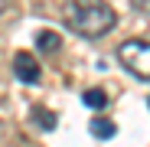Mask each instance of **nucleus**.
<instances>
[{"label":"nucleus","mask_w":150,"mask_h":147,"mask_svg":"<svg viewBox=\"0 0 150 147\" xmlns=\"http://www.w3.org/2000/svg\"><path fill=\"white\" fill-rule=\"evenodd\" d=\"M62 20L72 33H79L85 39H101L117 26V13L108 0H65Z\"/></svg>","instance_id":"nucleus-1"},{"label":"nucleus","mask_w":150,"mask_h":147,"mask_svg":"<svg viewBox=\"0 0 150 147\" xmlns=\"http://www.w3.org/2000/svg\"><path fill=\"white\" fill-rule=\"evenodd\" d=\"M117 59L131 75H137L140 82H150V43L147 39H124L117 46Z\"/></svg>","instance_id":"nucleus-2"},{"label":"nucleus","mask_w":150,"mask_h":147,"mask_svg":"<svg viewBox=\"0 0 150 147\" xmlns=\"http://www.w3.org/2000/svg\"><path fill=\"white\" fill-rule=\"evenodd\" d=\"M13 72H16V79L26 82V85H36L39 75H42V69H39L36 56H33V53H23V49L13 56Z\"/></svg>","instance_id":"nucleus-3"},{"label":"nucleus","mask_w":150,"mask_h":147,"mask_svg":"<svg viewBox=\"0 0 150 147\" xmlns=\"http://www.w3.org/2000/svg\"><path fill=\"white\" fill-rule=\"evenodd\" d=\"M36 46L42 49V53H59L62 39H59V33H52V30H39V33H36Z\"/></svg>","instance_id":"nucleus-4"},{"label":"nucleus","mask_w":150,"mask_h":147,"mask_svg":"<svg viewBox=\"0 0 150 147\" xmlns=\"http://www.w3.org/2000/svg\"><path fill=\"white\" fill-rule=\"evenodd\" d=\"M82 98H85V105H88L91 111H105V108H108V95H105L101 88H88Z\"/></svg>","instance_id":"nucleus-5"},{"label":"nucleus","mask_w":150,"mask_h":147,"mask_svg":"<svg viewBox=\"0 0 150 147\" xmlns=\"http://www.w3.org/2000/svg\"><path fill=\"white\" fill-rule=\"evenodd\" d=\"M91 134L95 137H114V124H111V121H91Z\"/></svg>","instance_id":"nucleus-6"},{"label":"nucleus","mask_w":150,"mask_h":147,"mask_svg":"<svg viewBox=\"0 0 150 147\" xmlns=\"http://www.w3.org/2000/svg\"><path fill=\"white\" fill-rule=\"evenodd\" d=\"M33 118L42 124V131H52V124H56V114H46L42 108H36V111H33Z\"/></svg>","instance_id":"nucleus-7"},{"label":"nucleus","mask_w":150,"mask_h":147,"mask_svg":"<svg viewBox=\"0 0 150 147\" xmlns=\"http://www.w3.org/2000/svg\"><path fill=\"white\" fill-rule=\"evenodd\" d=\"M131 4H134L140 13H150V0H131Z\"/></svg>","instance_id":"nucleus-8"},{"label":"nucleus","mask_w":150,"mask_h":147,"mask_svg":"<svg viewBox=\"0 0 150 147\" xmlns=\"http://www.w3.org/2000/svg\"><path fill=\"white\" fill-rule=\"evenodd\" d=\"M7 4H10V0H0V13H4V10H7Z\"/></svg>","instance_id":"nucleus-9"}]
</instances>
